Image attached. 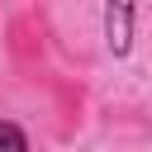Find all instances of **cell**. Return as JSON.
<instances>
[{
	"instance_id": "obj_1",
	"label": "cell",
	"mask_w": 152,
	"mask_h": 152,
	"mask_svg": "<svg viewBox=\"0 0 152 152\" xmlns=\"http://www.w3.org/2000/svg\"><path fill=\"white\" fill-rule=\"evenodd\" d=\"M5 57L28 81L48 76V19H43V10L24 5V10H14L5 19Z\"/></svg>"
},
{
	"instance_id": "obj_2",
	"label": "cell",
	"mask_w": 152,
	"mask_h": 152,
	"mask_svg": "<svg viewBox=\"0 0 152 152\" xmlns=\"http://www.w3.org/2000/svg\"><path fill=\"white\" fill-rule=\"evenodd\" d=\"M48 95H52V119H57V142H76V133L86 128V114H90V95H86V81L81 76H62V71H48L43 76Z\"/></svg>"
},
{
	"instance_id": "obj_3",
	"label": "cell",
	"mask_w": 152,
	"mask_h": 152,
	"mask_svg": "<svg viewBox=\"0 0 152 152\" xmlns=\"http://www.w3.org/2000/svg\"><path fill=\"white\" fill-rule=\"evenodd\" d=\"M138 38V0H104V48L114 57H128Z\"/></svg>"
},
{
	"instance_id": "obj_4",
	"label": "cell",
	"mask_w": 152,
	"mask_h": 152,
	"mask_svg": "<svg viewBox=\"0 0 152 152\" xmlns=\"http://www.w3.org/2000/svg\"><path fill=\"white\" fill-rule=\"evenodd\" d=\"M0 152H33L28 128L19 119H10V114H0Z\"/></svg>"
},
{
	"instance_id": "obj_5",
	"label": "cell",
	"mask_w": 152,
	"mask_h": 152,
	"mask_svg": "<svg viewBox=\"0 0 152 152\" xmlns=\"http://www.w3.org/2000/svg\"><path fill=\"white\" fill-rule=\"evenodd\" d=\"M133 114H138V109H128V104H119V109L109 104V109H104V124H109V133H114V128H133V133H152V119H133Z\"/></svg>"
}]
</instances>
